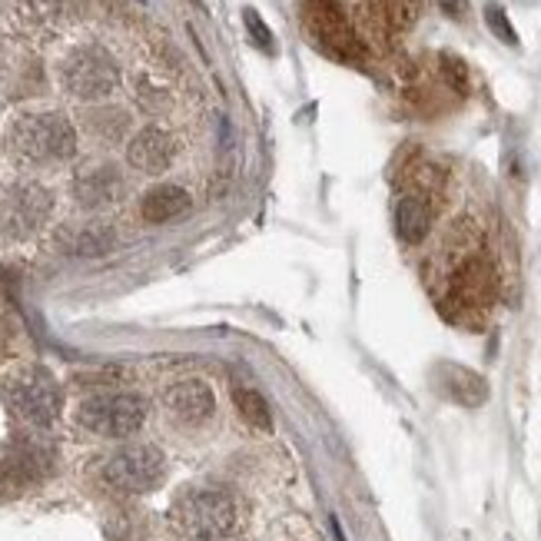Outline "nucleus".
<instances>
[{
	"instance_id": "obj_22",
	"label": "nucleus",
	"mask_w": 541,
	"mask_h": 541,
	"mask_svg": "<svg viewBox=\"0 0 541 541\" xmlns=\"http://www.w3.org/2000/svg\"><path fill=\"white\" fill-rule=\"evenodd\" d=\"M442 74H445V80L452 83V90H459V93L468 90V70H465V64L459 57L442 54Z\"/></svg>"
},
{
	"instance_id": "obj_8",
	"label": "nucleus",
	"mask_w": 541,
	"mask_h": 541,
	"mask_svg": "<svg viewBox=\"0 0 541 541\" xmlns=\"http://www.w3.org/2000/svg\"><path fill=\"white\" fill-rule=\"evenodd\" d=\"M306 27L329 54L359 57V40L352 34L346 14L332 0H306Z\"/></svg>"
},
{
	"instance_id": "obj_20",
	"label": "nucleus",
	"mask_w": 541,
	"mask_h": 541,
	"mask_svg": "<svg viewBox=\"0 0 541 541\" xmlns=\"http://www.w3.org/2000/svg\"><path fill=\"white\" fill-rule=\"evenodd\" d=\"M485 24L492 27V34H495L498 40H502V44L518 47V34H515L512 20H508V14H505V7H502V4H488V7H485Z\"/></svg>"
},
{
	"instance_id": "obj_16",
	"label": "nucleus",
	"mask_w": 541,
	"mask_h": 541,
	"mask_svg": "<svg viewBox=\"0 0 541 541\" xmlns=\"http://www.w3.org/2000/svg\"><path fill=\"white\" fill-rule=\"evenodd\" d=\"M120 236L110 223H87L67 239V253L77 259H103L117 249Z\"/></svg>"
},
{
	"instance_id": "obj_12",
	"label": "nucleus",
	"mask_w": 541,
	"mask_h": 541,
	"mask_svg": "<svg viewBox=\"0 0 541 541\" xmlns=\"http://www.w3.org/2000/svg\"><path fill=\"white\" fill-rule=\"evenodd\" d=\"M163 405L183 422H206L216 412V395L210 389V382L180 379V382H173V386H166Z\"/></svg>"
},
{
	"instance_id": "obj_3",
	"label": "nucleus",
	"mask_w": 541,
	"mask_h": 541,
	"mask_svg": "<svg viewBox=\"0 0 541 541\" xmlns=\"http://www.w3.org/2000/svg\"><path fill=\"white\" fill-rule=\"evenodd\" d=\"M173 518L186 535L200 541H220L236 528V505L223 488L213 485H190L176 495Z\"/></svg>"
},
{
	"instance_id": "obj_10",
	"label": "nucleus",
	"mask_w": 541,
	"mask_h": 541,
	"mask_svg": "<svg viewBox=\"0 0 541 541\" xmlns=\"http://www.w3.org/2000/svg\"><path fill=\"white\" fill-rule=\"evenodd\" d=\"M432 386L442 399H449L462 409H478L488 402V382L475 369L459 366V362H439L432 369Z\"/></svg>"
},
{
	"instance_id": "obj_15",
	"label": "nucleus",
	"mask_w": 541,
	"mask_h": 541,
	"mask_svg": "<svg viewBox=\"0 0 541 541\" xmlns=\"http://www.w3.org/2000/svg\"><path fill=\"white\" fill-rule=\"evenodd\" d=\"M432 230V206L429 200H422V196H402L399 203H395V233H399L402 243H422L425 236Z\"/></svg>"
},
{
	"instance_id": "obj_17",
	"label": "nucleus",
	"mask_w": 541,
	"mask_h": 541,
	"mask_svg": "<svg viewBox=\"0 0 541 541\" xmlns=\"http://www.w3.org/2000/svg\"><path fill=\"white\" fill-rule=\"evenodd\" d=\"M488 293H492V269H488L482 259H472V263L462 266V273L455 276V296H459L465 306H475V303H485Z\"/></svg>"
},
{
	"instance_id": "obj_9",
	"label": "nucleus",
	"mask_w": 541,
	"mask_h": 541,
	"mask_svg": "<svg viewBox=\"0 0 541 541\" xmlns=\"http://www.w3.org/2000/svg\"><path fill=\"white\" fill-rule=\"evenodd\" d=\"M123 193H127V180L113 163L87 166L74 176V200L83 210H110L123 200Z\"/></svg>"
},
{
	"instance_id": "obj_6",
	"label": "nucleus",
	"mask_w": 541,
	"mask_h": 541,
	"mask_svg": "<svg viewBox=\"0 0 541 541\" xmlns=\"http://www.w3.org/2000/svg\"><path fill=\"white\" fill-rule=\"evenodd\" d=\"M163 475H166L163 452L147 442L123 445V449H117L103 462V482L123 495L153 492V488L163 482Z\"/></svg>"
},
{
	"instance_id": "obj_4",
	"label": "nucleus",
	"mask_w": 541,
	"mask_h": 541,
	"mask_svg": "<svg viewBox=\"0 0 541 541\" xmlns=\"http://www.w3.org/2000/svg\"><path fill=\"white\" fill-rule=\"evenodd\" d=\"M150 405L137 392H97L77 405V422L103 439H130L143 429Z\"/></svg>"
},
{
	"instance_id": "obj_1",
	"label": "nucleus",
	"mask_w": 541,
	"mask_h": 541,
	"mask_svg": "<svg viewBox=\"0 0 541 541\" xmlns=\"http://www.w3.org/2000/svg\"><path fill=\"white\" fill-rule=\"evenodd\" d=\"M7 150L27 166L67 163L77 156V130L64 113H24L10 123Z\"/></svg>"
},
{
	"instance_id": "obj_23",
	"label": "nucleus",
	"mask_w": 541,
	"mask_h": 541,
	"mask_svg": "<svg viewBox=\"0 0 541 541\" xmlns=\"http://www.w3.org/2000/svg\"><path fill=\"white\" fill-rule=\"evenodd\" d=\"M20 7L34 20H54L60 14V0H20Z\"/></svg>"
},
{
	"instance_id": "obj_13",
	"label": "nucleus",
	"mask_w": 541,
	"mask_h": 541,
	"mask_svg": "<svg viewBox=\"0 0 541 541\" xmlns=\"http://www.w3.org/2000/svg\"><path fill=\"white\" fill-rule=\"evenodd\" d=\"M190 210H193V196L186 193L183 186H176V183L153 186V190L143 193V200H140V216L150 226L176 223V220H183Z\"/></svg>"
},
{
	"instance_id": "obj_11",
	"label": "nucleus",
	"mask_w": 541,
	"mask_h": 541,
	"mask_svg": "<svg viewBox=\"0 0 541 541\" xmlns=\"http://www.w3.org/2000/svg\"><path fill=\"white\" fill-rule=\"evenodd\" d=\"M176 156V140L163 127H143L127 143V163L140 173H166Z\"/></svg>"
},
{
	"instance_id": "obj_14",
	"label": "nucleus",
	"mask_w": 541,
	"mask_h": 541,
	"mask_svg": "<svg viewBox=\"0 0 541 541\" xmlns=\"http://www.w3.org/2000/svg\"><path fill=\"white\" fill-rule=\"evenodd\" d=\"M50 472V452L40 449L37 442L30 439H20L17 445L7 449V459L0 465V475L7 482H37Z\"/></svg>"
},
{
	"instance_id": "obj_24",
	"label": "nucleus",
	"mask_w": 541,
	"mask_h": 541,
	"mask_svg": "<svg viewBox=\"0 0 541 541\" xmlns=\"http://www.w3.org/2000/svg\"><path fill=\"white\" fill-rule=\"evenodd\" d=\"M442 7H445V14H452V17H462V10H465V0H442Z\"/></svg>"
},
{
	"instance_id": "obj_2",
	"label": "nucleus",
	"mask_w": 541,
	"mask_h": 541,
	"mask_svg": "<svg viewBox=\"0 0 541 541\" xmlns=\"http://www.w3.org/2000/svg\"><path fill=\"white\" fill-rule=\"evenodd\" d=\"M120 64L97 44L74 47L60 60V87L80 103H103L120 90Z\"/></svg>"
},
{
	"instance_id": "obj_19",
	"label": "nucleus",
	"mask_w": 541,
	"mask_h": 541,
	"mask_svg": "<svg viewBox=\"0 0 541 541\" xmlns=\"http://www.w3.org/2000/svg\"><path fill=\"white\" fill-rule=\"evenodd\" d=\"M233 399H236L239 415H243L253 429H263V432L273 429V412H269V402L256 389H236Z\"/></svg>"
},
{
	"instance_id": "obj_7",
	"label": "nucleus",
	"mask_w": 541,
	"mask_h": 541,
	"mask_svg": "<svg viewBox=\"0 0 541 541\" xmlns=\"http://www.w3.org/2000/svg\"><path fill=\"white\" fill-rule=\"evenodd\" d=\"M54 213V193L40 183H17L0 196V233L7 239H30L44 230Z\"/></svg>"
},
{
	"instance_id": "obj_18",
	"label": "nucleus",
	"mask_w": 541,
	"mask_h": 541,
	"mask_svg": "<svg viewBox=\"0 0 541 541\" xmlns=\"http://www.w3.org/2000/svg\"><path fill=\"white\" fill-rule=\"evenodd\" d=\"M87 130L93 137H100L103 143H117L127 137L130 113L120 107H97L93 113H87Z\"/></svg>"
},
{
	"instance_id": "obj_21",
	"label": "nucleus",
	"mask_w": 541,
	"mask_h": 541,
	"mask_svg": "<svg viewBox=\"0 0 541 541\" xmlns=\"http://www.w3.org/2000/svg\"><path fill=\"white\" fill-rule=\"evenodd\" d=\"M243 24H246V30H249V37H253V44H256L259 50H266V54H273V30L266 27V20L259 17V10L246 7V10H243Z\"/></svg>"
},
{
	"instance_id": "obj_5",
	"label": "nucleus",
	"mask_w": 541,
	"mask_h": 541,
	"mask_svg": "<svg viewBox=\"0 0 541 541\" xmlns=\"http://www.w3.org/2000/svg\"><path fill=\"white\" fill-rule=\"evenodd\" d=\"M4 399L10 405V412H14L20 422H27L30 429H54L60 412H64V389L40 366L17 372V376L7 382Z\"/></svg>"
}]
</instances>
